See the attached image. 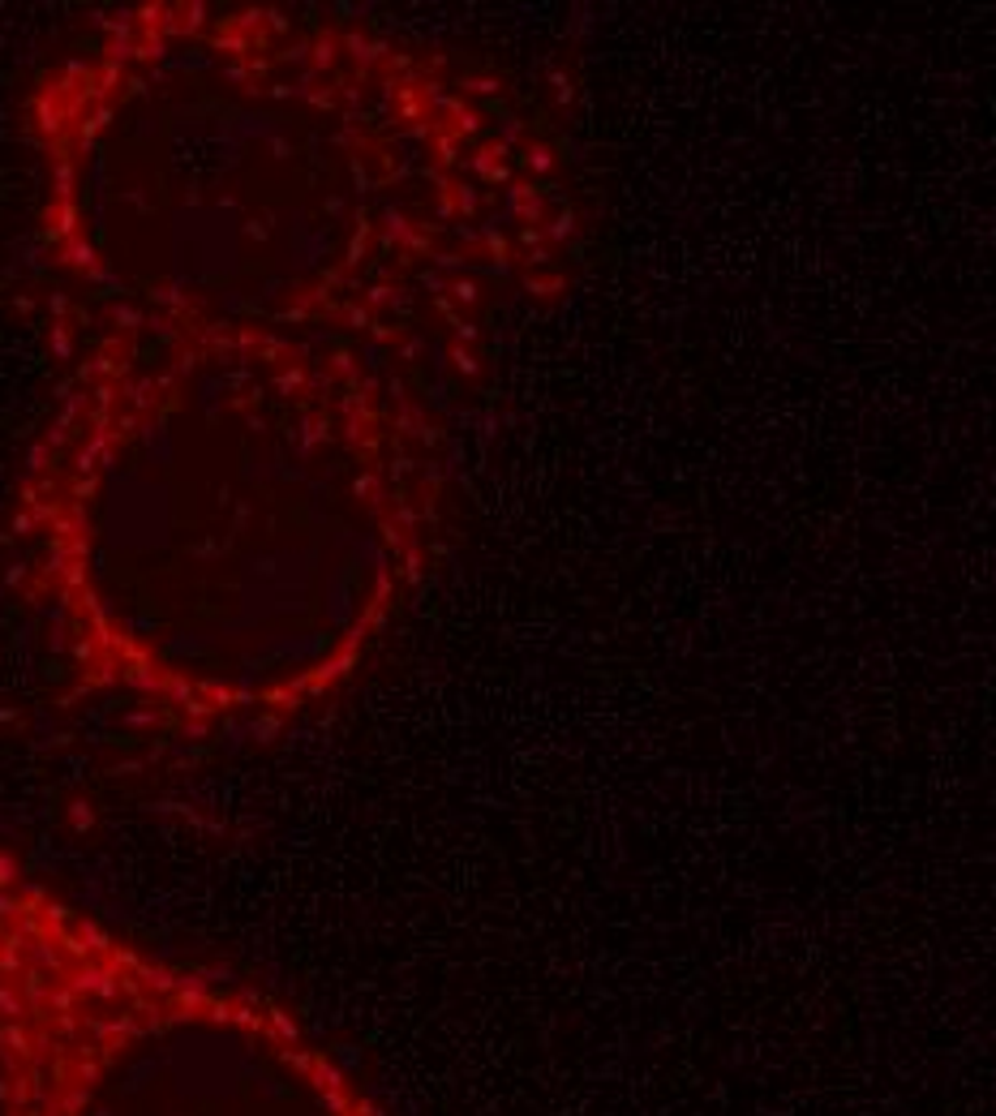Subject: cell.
Returning <instances> with one entry per match:
<instances>
[{
	"instance_id": "obj_1",
	"label": "cell",
	"mask_w": 996,
	"mask_h": 1116,
	"mask_svg": "<svg viewBox=\"0 0 996 1116\" xmlns=\"http://www.w3.org/2000/svg\"><path fill=\"white\" fill-rule=\"evenodd\" d=\"M9 489V589L65 696L267 739L356 670L434 515L391 356L65 296Z\"/></svg>"
},
{
	"instance_id": "obj_2",
	"label": "cell",
	"mask_w": 996,
	"mask_h": 1116,
	"mask_svg": "<svg viewBox=\"0 0 996 1116\" xmlns=\"http://www.w3.org/2000/svg\"><path fill=\"white\" fill-rule=\"evenodd\" d=\"M65 296L391 356L537 254L542 194L473 86L267 0L95 13L26 95Z\"/></svg>"
},
{
	"instance_id": "obj_3",
	"label": "cell",
	"mask_w": 996,
	"mask_h": 1116,
	"mask_svg": "<svg viewBox=\"0 0 996 1116\" xmlns=\"http://www.w3.org/2000/svg\"><path fill=\"white\" fill-rule=\"evenodd\" d=\"M0 1116H374L271 992L143 945L0 841Z\"/></svg>"
}]
</instances>
